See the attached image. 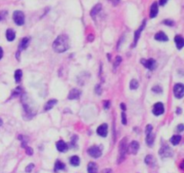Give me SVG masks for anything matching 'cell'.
<instances>
[{
  "instance_id": "obj_1",
  "label": "cell",
  "mask_w": 184,
  "mask_h": 173,
  "mask_svg": "<svg viewBox=\"0 0 184 173\" xmlns=\"http://www.w3.org/2000/svg\"><path fill=\"white\" fill-rule=\"evenodd\" d=\"M22 103L24 106V115H26L25 119L29 120L33 118L37 113L36 105L32 100L26 94H24L22 96Z\"/></svg>"
},
{
  "instance_id": "obj_2",
  "label": "cell",
  "mask_w": 184,
  "mask_h": 173,
  "mask_svg": "<svg viewBox=\"0 0 184 173\" xmlns=\"http://www.w3.org/2000/svg\"><path fill=\"white\" fill-rule=\"evenodd\" d=\"M53 50L58 53L65 52L69 48V38L66 35H59L53 42Z\"/></svg>"
},
{
  "instance_id": "obj_3",
  "label": "cell",
  "mask_w": 184,
  "mask_h": 173,
  "mask_svg": "<svg viewBox=\"0 0 184 173\" xmlns=\"http://www.w3.org/2000/svg\"><path fill=\"white\" fill-rule=\"evenodd\" d=\"M127 141L128 139L127 137H124L119 142V155H118V161L117 163H121L126 157L127 154V151H128V145H127Z\"/></svg>"
},
{
  "instance_id": "obj_4",
  "label": "cell",
  "mask_w": 184,
  "mask_h": 173,
  "mask_svg": "<svg viewBox=\"0 0 184 173\" xmlns=\"http://www.w3.org/2000/svg\"><path fill=\"white\" fill-rule=\"evenodd\" d=\"M13 19H14V22L15 23V25H24L25 17H24V15L22 11H19V10L14 11L13 14Z\"/></svg>"
},
{
  "instance_id": "obj_5",
  "label": "cell",
  "mask_w": 184,
  "mask_h": 173,
  "mask_svg": "<svg viewBox=\"0 0 184 173\" xmlns=\"http://www.w3.org/2000/svg\"><path fill=\"white\" fill-rule=\"evenodd\" d=\"M88 154L93 158H99L102 156V148L100 146H91L87 150Z\"/></svg>"
},
{
  "instance_id": "obj_6",
  "label": "cell",
  "mask_w": 184,
  "mask_h": 173,
  "mask_svg": "<svg viewBox=\"0 0 184 173\" xmlns=\"http://www.w3.org/2000/svg\"><path fill=\"white\" fill-rule=\"evenodd\" d=\"M173 93L175 98H182L184 96V86L182 83L175 84L173 87Z\"/></svg>"
},
{
  "instance_id": "obj_7",
  "label": "cell",
  "mask_w": 184,
  "mask_h": 173,
  "mask_svg": "<svg viewBox=\"0 0 184 173\" xmlns=\"http://www.w3.org/2000/svg\"><path fill=\"white\" fill-rule=\"evenodd\" d=\"M146 23H147V20L145 19V20L143 21L142 25H140V27L135 32V35H134V41H133V44H132V48H133V47H136V45H137V43H138V40H139L140 35H141V33L143 32V30H144V28H145V26H146Z\"/></svg>"
},
{
  "instance_id": "obj_8",
  "label": "cell",
  "mask_w": 184,
  "mask_h": 173,
  "mask_svg": "<svg viewBox=\"0 0 184 173\" xmlns=\"http://www.w3.org/2000/svg\"><path fill=\"white\" fill-rule=\"evenodd\" d=\"M173 154V152L172 149H171L169 146H163V147H162V148L159 150V155H160L163 159L172 157Z\"/></svg>"
},
{
  "instance_id": "obj_9",
  "label": "cell",
  "mask_w": 184,
  "mask_h": 173,
  "mask_svg": "<svg viewBox=\"0 0 184 173\" xmlns=\"http://www.w3.org/2000/svg\"><path fill=\"white\" fill-rule=\"evenodd\" d=\"M140 62L144 65L145 68H147L149 70H154L156 68V62L154 59H148V60L142 59Z\"/></svg>"
},
{
  "instance_id": "obj_10",
  "label": "cell",
  "mask_w": 184,
  "mask_h": 173,
  "mask_svg": "<svg viewBox=\"0 0 184 173\" xmlns=\"http://www.w3.org/2000/svg\"><path fill=\"white\" fill-rule=\"evenodd\" d=\"M164 113V106L161 102H158L154 105L153 107V114L156 116L161 115L162 114Z\"/></svg>"
},
{
  "instance_id": "obj_11",
  "label": "cell",
  "mask_w": 184,
  "mask_h": 173,
  "mask_svg": "<svg viewBox=\"0 0 184 173\" xmlns=\"http://www.w3.org/2000/svg\"><path fill=\"white\" fill-rule=\"evenodd\" d=\"M97 135L103 138H105L108 135V125L103 124L97 128Z\"/></svg>"
},
{
  "instance_id": "obj_12",
  "label": "cell",
  "mask_w": 184,
  "mask_h": 173,
  "mask_svg": "<svg viewBox=\"0 0 184 173\" xmlns=\"http://www.w3.org/2000/svg\"><path fill=\"white\" fill-rule=\"evenodd\" d=\"M56 147H57V149H58V151L59 152H66L68 150V145L63 140L58 141L57 143H56Z\"/></svg>"
},
{
  "instance_id": "obj_13",
  "label": "cell",
  "mask_w": 184,
  "mask_h": 173,
  "mask_svg": "<svg viewBox=\"0 0 184 173\" xmlns=\"http://www.w3.org/2000/svg\"><path fill=\"white\" fill-rule=\"evenodd\" d=\"M138 149H139V143L137 141H133L130 142L129 146H128V151L129 153L131 154H137L138 151Z\"/></svg>"
},
{
  "instance_id": "obj_14",
  "label": "cell",
  "mask_w": 184,
  "mask_h": 173,
  "mask_svg": "<svg viewBox=\"0 0 184 173\" xmlns=\"http://www.w3.org/2000/svg\"><path fill=\"white\" fill-rule=\"evenodd\" d=\"M81 96V90H79L78 88H73L70 90L68 98L70 100H74V99H78Z\"/></svg>"
},
{
  "instance_id": "obj_15",
  "label": "cell",
  "mask_w": 184,
  "mask_h": 173,
  "mask_svg": "<svg viewBox=\"0 0 184 173\" xmlns=\"http://www.w3.org/2000/svg\"><path fill=\"white\" fill-rule=\"evenodd\" d=\"M157 14H158V4L156 2H154L150 8V18L156 17Z\"/></svg>"
},
{
  "instance_id": "obj_16",
  "label": "cell",
  "mask_w": 184,
  "mask_h": 173,
  "mask_svg": "<svg viewBox=\"0 0 184 173\" xmlns=\"http://www.w3.org/2000/svg\"><path fill=\"white\" fill-rule=\"evenodd\" d=\"M29 42H30V38L29 37H24L22 39L21 41V43L19 44V47H18V51L21 52L23 50H25L28 45H29Z\"/></svg>"
},
{
  "instance_id": "obj_17",
  "label": "cell",
  "mask_w": 184,
  "mask_h": 173,
  "mask_svg": "<svg viewBox=\"0 0 184 173\" xmlns=\"http://www.w3.org/2000/svg\"><path fill=\"white\" fill-rule=\"evenodd\" d=\"M174 41H175L177 49L181 51L184 46V40L183 38H182V35H176L175 38H174Z\"/></svg>"
},
{
  "instance_id": "obj_18",
  "label": "cell",
  "mask_w": 184,
  "mask_h": 173,
  "mask_svg": "<svg viewBox=\"0 0 184 173\" xmlns=\"http://www.w3.org/2000/svg\"><path fill=\"white\" fill-rule=\"evenodd\" d=\"M102 10V5L101 4H97L96 5H94V7H93V9L91 10V12H90V15H91V16L94 18V19H95V16L99 14V12Z\"/></svg>"
},
{
  "instance_id": "obj_19",
  "label": "cell",
  "mask_w": 184,
  "mask_h": 173,
  "mask_svg": "<svg viewBox=\"0 0 184 173\" xmlns=\"http://www.w3.org/2000/svg\"><path fill=\"white\" fill-rule=\"evenodd\" d=\"M154 39L156 41H159V42H168V40H169L168 36L163 32H158L156 35H154Z\"/></svg>"
},
{
  "instance_id": "obj_20",
  "label": "cell",
  "mask_w": 184,
  "mask_h": 173,
  "mask_svg": "<svg viewBox=\"0 0 184 173\" xmlns=\"http://www.w3.org/2000/svg\"><path fill=\"white\" fill-rule=\"evenodd\" d=\"M87 171L88 173H97L98 172V166L95 162L91 161L88 163L87 166Z\"/></svg>"
},
{
  "instance_id": "obj_21",
  "label": "cell",
  "mask_w": 184,
  "mask_h": 173,
  "mask_svg": "<svg viewBox=\"0 0 184 173\" xmlns=\"http://www.w3.org/2000/svg\"><path fill=\"white\" fill-rule=\"evenodd\" d=\"M57 103H58V100H57V99H50V100H49V101L45 104V105H44V110H45V111H49V110L52 109L53 106H54L55 105H57Z\"/></svg>"
},
{
  "instance_id": "obj_22",
  "label": "cell",
  "mask_w": 184,
  "mask_h": 173,
  "mask_svg": "<svg viewBox=\"0 0 184 173\" xmlns=\"http://www.w3.org/2000/svg\"><path fill=\"white\" fill-rule=\"evenodd\" d=\"M5 36H6V39L8 42H13L15 39V33L12 29H7L6 33H5Z\"/></svg>"
},
{
  "instance_id": "obj_23",
  "label": "cell",
  "mask_w": 184,
  "mask_h": 173,
  "mask_svg": "<svg viewBox=\"0 0 184 173\" xmlns=\"http://www.w3.org/2000/svg\"><path fill=\"white\" fill-rule=\"evenodd\" d=\"M62 170H65V164L63 162H61L60 161H57L55 162V167H54V171L55 172H58L59 171H62Z\"/></svg>"
},
{
  "instance_id": "obj_24",
  "label": "cell",
  "mask_w": 184,
  "mask_h": 173,
  "mask_svg": "<svg viewBox=\"0 0 184 173\" xmlns=\"http://www.w3.org/2000/svg\"><path fill=\"white\" fill-rule=\"evenodd\" d=\"M69 162H70V164H71L72 166H74V167H77V166H79V164H80V159H79L78 156L75 155V156H72V157L70 158Z\"/></svg>"
},
{
  "instance_id": "obj_25",
  "label": "cell",
  "mask_w": 184,
  "mask_h": 173,
  "mask_svg": "<svg viewBox=\"0 0 184 173\" xmlns=\"http://www.w3.org/2000/svg\"><path fill=\"white\" fill-rule=\"evenodd\" d=\"M145 162L149 166H154L155 164V160L152 155H147L145 158Z\"/></svg>"
},
{
  "instance_id": "obj_26",
  "label": "cell",
  "mask_w": 184,
  "mask_h": 173,
  "mask_svg": "<svg viewBox=\"0 0 184 173\" xmlns=\"http://www.w3.org/2000/svg\"><path fill=\"white\" fill-rule=\"evenodd\" d=\"M22 77H23V71L22 69H16L15 72H14V79H15V82L16 83H19L22 79Z\"/></svg>"
},
{
  "instance_id": "obj_27",
  "label": "cell",
  "mask_w": 184,
  "mask_h": 173,
  "mask_svg": "<svg viewBox=\"0 0 184 173\" xmlns=\"http://www.w3.org/2000/svg\"><path fill=\"white\" fill-rule=\"evenodd\" d=\"M154 135H153V134H150V135H147V138H146V142H147V144L148 145V146H150V147H152L153 146V144H154Z\"/></svg>"
},
{
  "instance_id": "obj_28",
  "label": "cell",
  "mask_w": 184,
  "mask_h": 173,
  "mask_svg": "<svg viewBox=\"0 0 184 173\" xmlns=\"http://www.w3.org/2000/svg\"><path fill=\"white\" fill-rule=\"evenodd\" d=\"M181 140H182V136H181V135H173V136L171 138L170 141H171V143L173 144V145H178V144L180 143Z\"/></svg>"
},
{
  "instance_id": "obj_29",
  "label": "cell",
  "mask_w": 184,
  "mask_h": 173,
  "mask_svg": "<svg viewBox=\"0 0 184 173\" xmlns=\"http://www.w3.org/2000/svg\"><path fill=\"white\" fill-rule=\"evenodd\" d=\"M139 87V84H138V81L137 79H132L129 83V88L131 90H135V89H138V88Z\"/></svg>"
},
{
  "instance_id": "obj_30",
  "label": "cell",
  "mask_w": 184,
  "mask_h": 173,
  "mask_svg": "<svg viewBox=\"0 0 184 173\" xmlns=\"http://www.w3.org/2000/svg\"><path fill=\"white\" fill-rule=\"evenodd\" d=\"M18 139L22 141V147L23 148H25L26 145H27V139L25 136H23V135H19Z\"/></svg>"
},
{
  "instance_id": "obj_31",
  "label": "cell",
  "mask_w": 184,
  "mask_h": 173,
  "mask_svg": "<svg viewBox=\"0 0 184 173\" xmlns=\"http://www.w3.org/2000/svg\"><path fill=\"white\" fill-rule=\"evenodd\" d=\"M22 93V88H17L16 89H14V91L12 93V98H15V97H18L19 95H21Z\"/></svg>"
},
{
  "instance_id": "obj_32",
  "label": "cell",
  "mask_w": 184,
  "mask_h": 173,
  "mask_svg": "<svg viewBox=\"0 0 184 173\" xmlns=\"http://www.w3.org/2000/svg\"><path fill=\"white\" fill-rule=\"evenodd\" d=\"M121 61H122V59H121V57L120 56H117L116 57V59H115V62H114V69H116L119 64H120V62H121Z\"/></svg>"
},
{
  "instance_id": "obj_33",
  "label": "cell",
  "mask_w": 184,
  "mask_h": 173,
  "mask_svg": "<svg viewBox=\"0 0 184 173\" xmlns=\"http://www.w3.org/2000/svg\"><path fill=\"white\" fill-rule=\"evenodd\" d=\"M152 91L155 92L156 94H160V93H162L163 89H162L161 87H159V86H154V87L152 88Z\"/></svg>"
},
{
  "instance_id": "obj_34",
  "label": "cell",
  "mask_w": 184,
  "mask_h": 173,
  "mask_svg": "<svg viewBox=\"0 0 184 173\" xmlns=\"http://www.w3.org/2000/svg\"><path fill=\"white\" fill-rule=\"evenodd\" d=\"M34 164L33 163H30L26 168H25V171L27 173H30V172H32V171L33 170V168H34Z\"/></svg>"
},
{
  "instance_id": "obj_35",
  "label": "cell",
  "mask_w": 184,
  "mask_h": 173,
  "mask_svg": "<svg viewBox=\"0 0 184 173\" xmlns=\"http://www.w3.org/2000/svg\"><path fill=\"white\" fill-rule=\"evenodd\" d=\"M163 24L165 25H169V26H173V25H174V22H173V20H169V19L164 20V21L163 22Z\"/></svg>"
},
{
  "instance_id": "obj_36",
  "label": "cell",
  "mask_w": 184,
  "mask_h": 173,
  "mask_svg": "<svg viewBox=\"0 0 184 173\" xmlns=\"http://www.w3.org/2000/svg\"><path fill=\"white\" fill-rule=\"evenodd\" d=\"M152 130H153V126L151 125H147L146 126V135H148L152 134Z\"/></svg>"
},
{
  "instance_id": "obj_37",
  "label": "cell",
  "mask_w": 184,
  "mask_h": 173,
  "mask_svg": "<svg viewBox=\"0 0 184 173\" xmlns=\"http://www.w3.org/2000/svg\"><path fill=\"white\" fill-rule=\"evenodd\" d=\"M25 151H26V154H28L29 156H31V155L33 154V148H31V147H29V146H26V147H25Z\"/></svg>"
},
{
  "instance_id": "obj_38",
  "label": "cell",
  "mask_w": 184,
  "mask_h": 173,
  "mask_svg": "<svg viewBox=\"0 0 184 173\" xmlns=\"http://www.w3.org/2000/svg\"><path fill=\"white\" fill-rule=\"evenodd\" d=\"M121 122L123 125H127V117H126V114L124 112L121 113Z\"/></svg>"
},
{
  "instance_id": "obj_39",
  "label": "cell",
  "mask_w": 184,
  "mask_h": 173,
  "mask_svg": "<svg viewBox=\"0 0 184 173\" xmlns=\"http://www.w3.org/2000/svg\"><path fill=\"white\" fill-rule=\"evenodd\" d=\"M95 93L97 95H101L102 94V88H101V87L99 85H96V87H95Z\"/></svg>"
},
{
  "instance_id": "obj_40",
  "label": "cell",
  "mask_w": 184,
  "mask_h": 173,
  "mask_svg": "<svg viewBox=\"0 0 184 173\" xmlns=\"http://www.w3.org/2000/svg\"><path fill=\"white\" fill-rule=\"evenodd\" d=\"M110 101L109 100H106L105 102H104V105H103V106H104V109H109V107H110Z\"/></svg>"
},
{
  "instance_id": "obj_41",
  "label": "cell",
  "mask_w": 184,
  "mask_h": 173,
  "mask_svg": "<svg viewBox=\"0 0 184 173\" xmlns=\"http://www.w3.org/2000/svg\"><path fill=\"white\" fill-rule=\"evenodd\" d=\"M183 128H184L183 125L182 124V125H179L177 126V128H176V129H177L179 132H182V131H183Z\"/></svg>"
},
{
  "instance_id": "obj_42",
  "label": "cell",
  "mask_w": 184,
  "mask_h": 173,
  "mask_svg": "<svg viewBox=\"0 0 184 173\" xmlns=\"http://www.w3.org/2000/svg\"><path fill=\"white\" fill-rule=\"evenodd\" d=\"M167 2H168V0H160L159 4H160V5H164Z\"/></svg>"
},
{
  "instance_id": "obj_43",
  "label": "cell",
  "mask_w": 184,
  "mask_h": 173,
  "mask_svg": "<svg viewBox=\"0 0 184 173\" xmlns=\"http://www.w3.org/2000/svg\"><path fill=\"white\" fill-rule=\"evenodd\" d=\"M119 1H120V0H110V2H111L114 5H117L119 3Z\"/></svg>"
},
{
  "instance_id": "obj_44",
  "label": "cell",
  "mask_w": 184,
  "mask_h": 173,
  "mask_svg": "<svg viewBox=\"0 0 184 173\" xmlns=\"http://www.w3.org/2000/svg\"><path fill=\"white\" fill-rule=\"evenodd\" d=\"M102 173H112V171L110 169H105L102 171Z\"/></svg>"
},
{
  "instance_id": "obj_45",
  "label": "cell",
  "mask_w": 184,
  "mask_h": 173,
  "mask_svg": "<svg viewBox=\"0 0 184 173\" xmlns=\"http://www.w3.org/2000/svg\"><path fill=\"white\" fill-rule=\"evenodd\" d=\"M3 13H4V12H1V13H0V21L4 20V19H5V15H6L5 14V15H2Z\"/></svg>"
},
{
  "instance_id": "obj_46",
  "label": "cell",
  "mask_w": 184,
  "mask_h": 173,
  "mask_svg": "<svg viewBox=\"0 0 184 173\" xmlns=\"http://www.w3.org/2000/svg\"><path fill=\"white\" fill-rule=\"evenodd\" d=\"M3 55H4V52H3V49L2 47H0V60L3 58Z\"/></svg>"
},
{
  "instance_id": "obj_47",
  "label": "cell",
  "mask_w": 184,
  "mask_h": 173,
  "mask_svg": "<svg viewBox=\"0 0 184 173\" xmlns=\"http://www.w3.org/2000/svg\"><path fill=\"white\" fill-rule=\"evenodd\" d=\"M120 107H121V109L123 110V111H125L127 108H126V105H125V104H123V103H121L120 104Z\"/></svg>"
},
{
  "instance_id": "obj_48",
  "label": "cell",
  "mask_w": 184,
  "mask_h": 173,
  "mask_svg": "<svg viewBox=\"0 0 184 173\" xmlns=\"http://www.w3.org/2000/svg\"><path fill=\"white\" fill-rule=\"evenodd\" d=\"M176 113H177L178 115H180V114L182 113V109H181L180 107H178V108H177V110H176Z\"/></svg>"
},
{
  "instance_id": "obj_49",
  "label": "cell",
  "mask_w": 184,
  "mask_h": 173,
  "mask_svg": "<svg viewBox=\"0 0 184 173\" xmlns=\"http://www.w3.org/2000/svg\"><path fill=\"white\" fill-rule=\"evenodd\" d=\"M2 125H3V120H2V119L0 118V126H1Z\"/></svg>"
}]
</instances>
